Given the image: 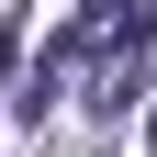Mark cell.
Returning a JSON list of instances; mask_svg holds the SVG:
<instances>
[{"mask_svg": "<svg viewBox=\"0 0 157 157\" xmlns=\"http://www.w3.org/2000/svg\"><path fill=\"white\" fill-rule=\"evenodd\" d=\"M146 146H157V112H146Z\"/></svg>", "mask_w": 157, "mask_h": 157, "instance_id": "3", "label": "cell"}, {"mask_svg": "<svg viewBox=\"0 0 157 157\" xmlns=\"http://www.w3.org/2000/svg\"><path fill=\"white\" fill-rule=\"evenodd\" d=\"M146 34H157V0H78L67 23L45 34V56H34L23 112H45L67 78H90V112H135V90H146Z\"/></svg>", "mask_w": 157, "mask_h": 157, "instance_id": "1", "label": "cell"}, {"mask_svg": "<svg viewBox=\"0 0 157 157\" xmlns=\"http://www.w3.org/2000/svg\"><path fill=\"white\" fill-rule=\"evenodd\" d=\"M11 67H23V34H11V23H0V78H11Z\"/></svg>", "mask_w": 157, "mask_h": 157, "instance_id": "2", "label": "cell"}]
</instances>
